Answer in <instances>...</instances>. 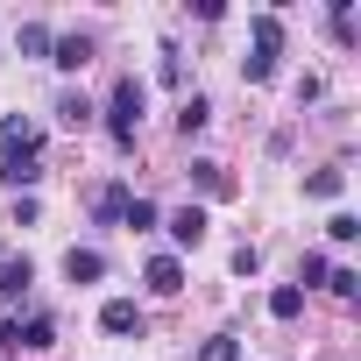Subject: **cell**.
Returning a JSON list of instances; mask_svg holds the SVG:
<instances>
[{"label": "cell", "instance_id": "obj_1", "mask_svg": "<svg viewBox=\"0 0 361 361\" xmlns=\"http://www.w3.org/2000/svg\"><path fill=\"white\" fill-rule=\"evenodd\" d=\"M142 106H149L142 78H121V85H114V99H106V128H114V142H121V149H135V135H142Z\"/></svg>", "mask_w": 361, "mask_h": 361}, {"label": "cell", "instance_id": "obj_2", "mask_svg": "<svg viewBox=\"0 0 361 361\" xmlns=\"http://www.w3.org/2000/svg\"><path fill=\"white\" fill-rule=\"evenodd\" d=\"M276 50H283L276 15H255V57H241V78H248V85H262V78L276 71Z\"/></svg>", "mask_w": 361, "mask_h": 361}, {"label": "cell", "instance_id": "obj_3", "mask_svg": "<svg viewBox=\"0 0 361 361\" xmlns=\"http://www.w3.org/2000/svg\"><path fill=\"white\" fill-rule=\"evenodd\" d=\"M99 326L121 333V340H128V333L142 340V305H135V298H106V305H99Z\"/></svg>", "mask_w": 361, "mask_h": 361}, {"label": "cell", "instance_id": "obj_4", "mask_svg": "<svg viewBox=\"0 0 361 361\" xmlns=\"http://www.w3.org/2000/svg\"><path fill=\"white\" fill-rule=\"evenodd\" d=\"M142 276H149V290H156V298H177V290H185V262H177V255H156Z\"/></svg>", "mask_w": 361, "mask_h": 361}, {"label": "cell", "instance_id": "obj_5", "mask_svg": "<svg viewBox=\"0 0 361 361\" xmlns=\"http://www.w3.org/2000/svg\"><path fill=\"white\" fill-rule=\"evenodd\" d=\"M50 64H57V71H85V64H92V36H57V43H50Z\"/></svg>", "mask_w": 361, "mask_h": 361}, {"label": "cell", "instance_id": "obj_6", "mask_svg": "<svg viewBox=\"0 0 361 361\" xmlns=\"http://www.w3.org/2000/svg\"><path fill=\"white\" fill-rule=\"evenodd\" d=\"M170 241H177V248H199V241H206V213H199V206H177V213H170Z\"/></svg>", "mask_w": 361, "mask_h": 361}, {"label": "cell", "instance_id": "obj_7", "mask_svg": "<svg viewBox=\"0 0 361 361\" xmlns=\"http://www.w3.org/2000/svg\"><path fill=\"white\" fill-rule=\"evenodd\" d=\"M64 276H71V283H99V276H106V255H99V248H71V255H64Z\"/></svg>", "mask_w": 361, "mask_h": 361}, {"label": "cell", "instance_id": "obj_8", "mask_svg": "<svg viewBox=\"0 0 361 361\" xmlns=\"http://www.w3.org/2000/svg\"><path fill=\"white\" fill-rule=\"evenodd\" d=\"M29 283H36L29 255H22V262H0V305H15V298H29Z\"/></svg>", "mask_w": 361, "mask_h": 361}, {"label": "cell", "instance_id": "obj_9", "mask_svg": "<svg viewBox=\"0 0 361 361\" xmlns=\"http://www.w3.org/2000/svg\"><path fill=\"white\" fill-rule=\"evenodd\" d=\"M0 177H8L15 192H29L36 177H43V156H0Z\"/></svg>", "mask_w": 361, "mask_h": 361}, {"label": "cell", "instance_id": "obj_10", "mask_svg": "<svg viewBox=\"0 0 361 361\" xmlns=\"http://www.w3.org/2000/svg\"><path fill=\"white\" fill-rule=\"evenodd\" d=\"M206 121H213V99H206V92H192L185 106H177V135H199Z\"/></svg>", "mask_w": 361, "mask_h": 361}, {"label": "cell", "instance_id": "obj_11", "mask_svg": "<svg viewBox=\"0 0 361 361\" xmlns=\"http://www.w3.org/2000/svg\"><path fill=\"white\" fill-rule=\"evenodd\" d=\"M50 43H57V36H50L43 22H22V36H15V50H22V57H50Z\"/></svg>", "mask_w": 361, "mask_h": 361}, {"label": "cell", "instance_id": "obj_12", "mask_svg": "<svg viewBox=\"0 0 361 361\" xmlns=\"http://www.w3.org/2000/svg\"><path fill=\"white\" fill-rule=\"evenodd\" d=\"M298 312H305V290L298 283H276L269 290V319H298Z\"/></svg>", "mask_w": 361, "mask_h": 361}, {"label": "cell", "instance_id": "obj_13", "mask_svg": "<svg viewBox=\"0 0 361 361\" xmlns=\"http://www.w3.org/2000/svg\"><path fill=\"white\" fill-rule=\"evenodd\" d=\"M305 192H312V199H340V192H347V170H312Z\"/></svg>", "mask_w": 361, "mask_h": 361}, {"label": "cell", "instance_id": "obj_14", "mask_svg": "<svg viewBox=\"0 0 361 361\" xmlns=\"http://www.w3.org/2000/svg\"><path fill=\"white\" fill-rule=\"evenodd\" d=\"M57 121H64V128H85V121H92V99H85V92H64V99H57Z\"/></svg>", "mask_w": 361, "mask_h": 361}, {"label": "cell", "instance_id": "obj_15", "mask_svg": "<svg viewBox=\"0 0 361 361\" xmlns=\"http://www.w3.org/2000/svg\"><path fill=\"white\" fill-rule=\"evenodd\" d=\"M22 347H29V354L57 347V326H50V319H29V326H22Z\"/></svg>", "mask_w": 361, "mask_h": 361}, {"label": "cell", "instance_id": "obj_16", "mask_svg": "<svg viewBox=\"0 0 361 361\" xmlns=\"http://www.w3.org/2000/svg\"><path fill=\"white\" fill-rule=\"evenodd\" d=\"M199 361H241V340H234V333H213V340L199 347Z\"/></svg>", "mask_w": 361, "mask_h": 361}, {"label": "cell", "instance_id": "obj_17", "mask_svg": "<svg viewBox=\"0 0 361 361\" xmlns=\"http://www.w3.org/2000/svg\"><path fill=\"white\" fill-rule=\"evenodd\" d=\"M121 220H128L135 234H142V227H156V199H128V213H121Z\"/></svg>", "mask_w": 361, "mask_h": 361}, {"label": "cell", "instance_id": "obj_18", "mask_svg": "<svg viewBox=\"0 0 361 361\" xmlns=\"http://www.w3.org/2000/svg\"><path fill=\"white\" fill-rule=\"evenodd\" d=\"M326 290H333V298H347V305H354V298H361V276H354V269H333V276H326Z\"/></svg>", "mask_w": 361, "mask_h": 361}, {"label": "cell", "instance_id": "obj_19", "mask_svg": "<svg viewBox=\"0 0 361 361\" xmlns=\"http://www.w3.org/2000/svg\"><path fill=\"white\" fill-rule=\"evenodd\" d=\"M121 213H128V192L106 185V192H99V220H121Z\"/></svg>", "mask_w": 361, "mask_h": 361}, {"label": "cell", "instance_id": "obj_20", "mask_svg": "<svg viewBox=\"0 0 361 361\" xmlns=\"http://www.w3.org/2000/svg\"><path fill=\"white\" fill-rule=\"evenodd\" d=\"M192 177H199V185H206V192H213V199H220V192H227V177H220V163H192Z\"/></svg>", "mask_w": 361, "mask_h": 361}, {"label": "cell", "instance_id": "obj_21", "mask_svg": "<svg viewBox=\"0 0 361 361\" xmlns=\"http://www.w3.org/2000/svg\"><path fill=\"white\" fill-rule=\"evenodd\" d=\"M326 234H333V241H354V234H361V220H354V213H333V220H326Z\"/></svg>", "mask_w": 361, "mask_h": 361}, {"label": "cell", "instance_id": "obj_22", "mask_svg": "<svg viewBox=\"0 0 361 361\" xmlns=\"http://www.w3.org/2000/svg\"><path fill=\"white\" fill-rule=\"evenodd\" d=\"M305 283H326V255H305V269H298V290Z\"/></svg>", "mask_w": 361, "mask_h": 361}, {"label": "cell", "instance_id": "obj_23", "mask_svg": "<svg viewBox=\"0 0 361 361\" xmlns=\"http://www.w3.org/2000/svg\"><path fill=\"white\" fill-rule=\"evenodd\" d=\"M0 354H22V326L15 319H0Z\"/></svg>", "mask_w": 361, "mask_h": 361}, {"label": "cell", "instance_id": "obj_24", "mask_svg": "<svg viewBox=\"0 0 361 361\" xmlns=\"http://www.w3.org/2000/svg\"><path fill=\"white\" fill-rule=\"evenodd\" d=\"M0 262H8V255H0Z\"/></svg>", "mask_w": 361, "mask_h": 361}]
</instances>
